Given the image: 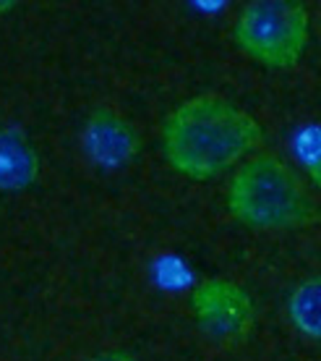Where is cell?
I'll list each match as a JSON object with an SVG mask.
<instances>
[{
  "mask_svg": "<svg viewBox=\"0 0 321 361\" xmlns=\"http://www.w3.org/2000/svg\"><path fill=\"white\" fill-rule=\"evenodd\" d=\"M191 309L201 333L217 343H241L256 322L251 293L227 278L204 280L191 293Z\"/></svg>",
  "mask_w": 321,
  "mask_h": 361,
  "instance_id": "4",
  "label": "cell"
},
{
  "mask_svg": "<svg viewBox=\"0 0 321 361\" xmlns=\"http://www.w3.org/2000/svg\"><path fill=\"white\" fill-rule=\"evenodd\" d=\"M89 361H136L131 353H123V351H107V353H99L94 359Z\"/></svg>",
  "mask_w": 321,
  "mask_h": 361,
  "instance_id": "9",
  "label": "cell"
},
{
  "mask_svg": "<svg viewBox=\"0 0 321 361\" xmlns=\"http://www.w3.org/2000/svg\"><path fill=\"white\" fill-rule=\"evenodd\" d=\"M308 176H311V180L321 189V147H319V152L311 157V163H308Z\"/></svg>",
  "mask_w": 321,
  "mask_h": 361,
  "instance_id": "8",
  "label": "cell"
},
{
  "mask_svg": "<svg viewBox=\"0 0 321 361\" xmlns=\"http://www.w3.org/2000/svg\"><path fill=\"white\" fill-rule=\"evenodd\" d=\"M264 142L259 121L230 99L199 94L172 110L162 126V152L188 178L206 180L230 171Z\"/></svg>",
  "mask_w": 321,
  "mask_h": 361,
  "instance_id": "1",
  "label": "cell"
},
{
  "mask_svg": "<svg viewBox=\"0 0 321 361\" xmlns=\"http://www.w3.org/2000/svg\"><path fill=\"white\" fill-rule=\"evenodd\" d=\"M287 317L298 333L321 341V275L298 283L287 298Z\"/></svg>",
  "mask_w": 321,
  "mask_h": 361,
  "instance_id": "7",
  "label": "cell"
},
{
  "mask_svg": "<svg viewBox=\"0 0 321 361\" xmlns=\"http://www.w3.org/2000/svg\"><path fill=\"white\" fill-rule=\"evenodd\" d=\"M235 45L269 68H293L308 45V11L295 0H259L235 21Z\"/></svg>",
  "mask_w": 321,
  "mask_h": 361,
  "instance_id": "3",
  "label": "cell"
},
{
  "mask_svg": "<svg viewBox=\"0 0 321 361\" xmlns=\"http://www.w3.org/2000/svg\"><path fill=\"white\" fill-rule=\"evenodd\" d=\"M227 209L256 231H290L316 220V204L301 176L275 154H256L235 171Z\"/></svg>",
  "mask_w": 321,
  "mask_h": 361,
  "instance_id": "2",
  "label": "cell"
},
{
  "mask_svg": "<svg viewBox=\"0 0 321 361\" xmlns=\"http://www.w3.org/2000/svg\"><path fill=\"white\" fill-rule=\"evenodd\" d=\"M84 149L99 168H123L139 152V136L120 113L99 108L87 118Z\"/></svg>",
  "mask_w": 321,
  "mask_h": 361,
  "instance_id": "5",
  "label": "cell"
},
{
  "mask_svg": "<svg viewBox=\"0 0 321 361\" xmlns=\"http://www.w3.org/2000/svg\"><path fill=\"white\" fill-rule=\"evenodd\" d=\"M39 178V154L18 128H0V191H24Z\"/></svg>",
  "mask_w": 321,
  "mask_h": 361,
  "instance_id": "6",
  "label": "cell"
}]
</instances>
